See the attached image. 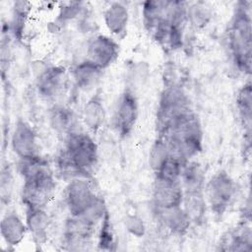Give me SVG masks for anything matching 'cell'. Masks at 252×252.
Listing matches in <instances>:
<instances>
[{
    "mask_svg": "<svg viewBox=\"0 0 252 252\" xmlns=\"http://www.w3.org/2000/svg\"><path fill=\"white\" fill-rule=\"evenodd\" d=\"M250 3L239 2L228 29V48L235 66L243 73L251 70Z\"/></svg>",
    "mask_w": 252,
    "mask_h": 252,
    "instance_id": "1",
    "label": "cell"
},
{
    "mask_svg": "<svg viewBox=\"0 0 252 252\" xmlns=\"http://www.w3.org/2000/svg\"><path fill=\"white\" fill-rule=\"evenodd\" d=\"M162 137L170 154L186 162L202 150V130L193 113H190L173 126Z\"/></svg>",
    "mask_w": 252,
    "mask_h": 252,
    "instance_id": "2",
    "label": "cell"
},
{
    "mask_svg": "<svg viewBox=\"0 0 252 252\" xmlns=\"http://www.w3.org/2000/svg\"><path fill=\"white\" fill-rule=\"evenodd\" d=\"M63 151L83 177H90L98 162L97 146L93 138L84 132L75 131L66 137Z\"/></svg>",
    "mask_w": 252,
    "mask_h": 252,
    "instance_id": "3",
    "label": "cell"
},
{
    "mask_svg": "<svg viewBox=\"0 0 252 252\" xmlns=\"http://www.w3.org/2000/svg\"><path fill=\"white\" fill-rule=\"evenodd\" d=\"M191 112L184 94L175 87H169L161 94L158 112L157 126L159 136L166 134Z\"/></svg>",
    "mask_w": 252,
    "mask_h": 252,
    "instance_id": "4",
    "label": "cell"
},
{
    "mask_svg": "<svg viewBox=\"0 0 252 252\" xmlns=\"http://www.w3.org/2000/svg\"><path fill=\"white\" fill-rule=\"evenodd\" d=\"M235 194L236 184L224 170L215 173L206 185V196L209 206L217 216H221L226 212Z\"/></svg>",
    "mask_w": 252,
    "mask_h": 252,
    "instance_id": "5",
    "label": "cell"
},
{
    "mask_svg": "<svg viewBox=\"0 0 252 252\" xmlns=\"http://www.w3.org/2000/svg\"><path fill=\"white\" fill-rule=\"evenodd\" d=\"M99 199L88 177H78L70 180L65 190V203L70 216L88 214Z\"/></svg>",
    "mask_w": 252,
    "mask_h": 252,
    "instance_id": "6",
    "label": "cell"
},
{
    "mask_svg": "<svg viewBox=\"0 0 252 252\" xmlns=\"http://www.w3.org/2000/svg\"><path fill=\"white\" fill-rule=\"evenodd\" d=\"M52 173L24 180L22 201L27 208H45L55 191Z\"/></svg>",
    "mask_w": 252,
    "mask_h": 252,
    "instance_id": "7",
    "label": "cell"
},
{
    "mask_svg": "<svg viewBox=\"0 0 252 252\" xmlns=\"http://www.w3.org/2000/svg\"><path fill=\"white\" fill-rule=\"evenodd\" d=\"M138 100L131 90H125L116 102L113 113V126L122 138L128 137L137 122L139 112Z\"/></svg>",
    "mask_w": 252,
    "mask_h": 252,
    "instance_id": "8",
    "label": "cell"
},
{
    "mask_svg": "<svg viewBox=\"0 0 252 252\" xmlns=\"http://www.w3.org/2000/svg\"><path fill=\"white\" fill-rule=\"evenodd\" d=\"M96 221L88 216H70L64 226L63 241L69 250L84 249L92 239Z\"/></svg>",
    "mask_w": 252,
    "mask_h": 252,
    "instance_id": "9",
    "label": "cell"
},
{
    "mask_svg": "<svg viewBox=\"0 0 252 252\" xmlns=\"http://www.w3.org/2000/svg\"><path fill=\"white\" fill-rule=\"evenodd\" d=\"M119 45L110 36L96 34L87 44L86 59L95 64L101 70L109 67L118 57Z\"/></svg>",
    "mask_w": 252,
    "mask_h": 252,
    "instance_id": "10",
    "label": "cell"
},
{
    "mask_svg": "<svg viewBox=\"0 0 252 252\" xmlns=\"http://www.w3.org/2000/svg\"><path fill=\"white\" fill-rule=\"evenodd\" d=\"M184 192L180 181H166L156 178L153 190V200L158 210H166L180 207Z\"/></svg>",
    "mask_w": 252,
    "mask_h": 252,
    "instance_id": "11",
    "label": "cell"
},
{
    "mask_svg": "<svg viewBox=\"0 0 252 252\" xmlns=\"http://www.w3.org/2000/svg\"><path fill=\"white\" fill-rule=\"evenodd\" d=\"M66 83V69L63 66H49L36 79V89L44 99H55L63 91Z\"/></svg>",
    "mask_w": 252,
    "mask_h": 252,
    "instance_id": "12",
    "label": "cell"
},
{
    "mask_svg": "<svg viewBox=\"0 0 252 252\" xmlns=\"http://www.w3.org/2000/svg\"><path fill=\"white\" fill-rule=\"evenodd\" d=\"M11 145L13 152L20 158L37 155L36 135L32 127L27 121L19 119L16 122L11 138Z\"/></svg>",
    "mask_w": 252,
    "mask_h": 252,
    "instance_id": "13",
    "label": "cell"
},
{
    "mask_svg": "<svg viewBox=\"0 0 252 252\" xmlns=\"http://www.w3.org/2000/svg\"><path fill=\"white\" fill-rule=\"evenodd\" d=\"M26 225L36 244L47 240L50 219L44 208H27Z\"/></svg>",
    "mask_w": 252,
    "mask_h": 252,
    "instance_id": "14",
    "label": "cell"
},
{
    "mask_svg": "<svg viewBox=\"0 0 252 252\" xmlns=\"http://www.w3.org/2000/svg\"><path fill=\"white\" fill-rule=\"evenodd\" d=\"M103 20L107 30L117 37H124L129 21L128 9L120 2L111 3L103 13Z\"/></svg>",
    "mask_w": 252,
    "mask_h": 252,
    "instance_id": "15",
    "label": "cell"
},
{
    "mask_svg": "<svg viewBox=\"0 0 252 252\" xmlns=\"http://www.w3.org/2000/svg\"><path fill=\"white\" fill-rule=\"evenodd\" d=\"M27 225L15 212L7 213L1 220L0 231L5 242L10 246L18 245L25 238Z\"/></svg>",
    "mask_w": 252,
    "mask_h": 252,
    "instance_id": "16",
    "label": "cell"
},
{
    "mask_svg": "<svg viewBox=\"0 0 252 252\" xmlns=\"http://www.w3.org/2000/svg\"><path fill=\"white\" fill-rule=\"evenodd\" d=\"M101 74L102 70L87 59L79 62L72 70L77 87L83 91H90L96 86Z\"/></svg>",
    "mask_w": 252,
    "mask_h": 252,
    "instance_id": "17",
    "label": "cell"
},
{
    "mask_svg": "<svg viewBox=\"0 0 252 252\" xmlns=\"http://www.w3.org/2000/svg\"><path fill=\"white\" fill-rule=\"evenodd\" d=\"M105 118L103 101L98 93L91 96L83 108V122L93 133H96L102 126Z\"/></svg>",
    "mask_w": 252,
    "mask_h": 252,
    "instance_id": "18",
    "label": "cell"
},
{
    "mask_svg": "<svg viewBox=\"0 0 252 252\" xmlns=\"http://www.w3.org/2000/svg\"><path fill=\"white\" fill-rule=\"evenodd\" d=\"M180 180L184 193L202 192L205 184V175L201 165L196 161H186L183 165Z\"/></svg>",
    "mask_w": 252,
    "mask_h": 252,
    "instance_id": "19",
    "label": "cell"
},
{
    "mask_svg": "<svg viewBox=\"0 0 252 252\" xmlns=\"http://www.w3.org/2000/svg\"><path fill=\"white\" fill-rule=\"evenodd\" d=\"M50 125L58 134L66 137L76 130V117L73 111L62 105L54 106L50 111Z\"/></svg>",
    "mask_w": 252,
    "mask_h": 252,
    "instance_id": "20",
    "label": "cell"
},
{
    "mask_svg": "<svg viewBox=\"0 0 252 252\" xmlns=\"http://www.w3.org/2000/svg\"><path fill=\"white\" fill-rule=\"evenodd\" d=\"M157 212L159 215L163 225L174 233L182 234L187 230L191 223L181 206L166 210H158Z\"/></svg>",
    "mask_w": 252,
    "mask_h": 252,
    "instance_id": "21",
    "label": "cell"
},
{
    "mask_svg": "<svg viewBox=\"0 0 252 252\" xmlns=\"http://www.w3.org/2000/svg\"><path fill=\"white\" fill-rule=\"evenodd\" d=\"M18 170L24 180L52 173L47 160L38 155L20 158L18 162Z\"/></svg>",
    "mask_w": 252,
    "mask_h": 252,
    "instance_id": "22",
    "label": "cell"
},
{
    "mask_svg": "<svg viewBox=\"0 0 252 252\" xmlns=\"http://www.w3.org/2000/svg\"><path fill=\"white\" fill-rule=\"evenodd\" d=\"M251 229L246 224H242L232 231L228 232L226 236L222 238V245L225 247L222 250H250L251 249Z\"/></svg>",
    "mask_w": 252,
    "mask_h": 252,
    "instance_id": "23",
    "label": "cell"
},
{
    "mask_svg": "<svg viewBox=\"0 0 252 252\" xmlns=\"http://www.w3.org/2000/svg\"><path fill=\"white\" fill-rule=\"evenodd\" d=\"M183 210L191 222L199 223L203 221L206 213V202L202 192L184 193Z\"/></svg>",
    "mask_w": 252,
    "mask_h": 252,
    "instance_id": "24",
    "label": "cell"
},
{
    "mask_svg": "<svg viewBox=\"0 0 252 252\" xmlns=\"http://www.w3.org/2000/svg\"><path fill=\"white\" fill-rule=\"evenodd\" d=\"M236 105L240 119L246 128L247 135L250 137V125L252 114V90L250 82L246 83L238 92L236 97Z\"/></svg>",
    "mask_w": 252,
    "mask_h": 252,
    "instance_id": "25",
    "label": "cell"
},
{
    "mask_svg": "<svg viewBox=\"0 0 252 252\" xmlns=\"http://www.w3.org/2000/svg\"><path fill=\"white\" fill-rule=\"evenodd\" d=\"M184 163L185 162L182 161L180 158L170 154V156L162 163L160 168L157 172H155L156 178L173 182L180 181V176Z\"/></svg>",
    "mask_w": 252,
    "mask_h": 252,
    "instance_id": "26",
    "label": "cell"
},
{
    "mask_svg": "<svg viewBox=\"0 0 252 252\" xmlns=\"http://www.w3.org/2000/svg\"><path fill=\"white\" fill-rule=\"evenodd\" d=\"M170 156V151L166 141L159 136V138L154 143L149 154V164L155 172H157L162 163Z\"/></svg>",
    "mask_w": 252,
    "mask_h": 252,
    "instance_id": "27",
    "label": "cell"
},
{
    "mask_svg": "<svg viewBox=\"0 0 252 252\" xmlns=\"http://www.w3.org/2000/svg\"><path fill=\"white\" fill-rule=\"evenodd\" d=\"M211 10L204 2H197L187 8V18L195 27H204L211 19Z\"/></svg>",
    "mask_w": 252,
    "mask_h": 252,
    "instance_id": "28",
    "label": "cell"
},
{
    "mask_svg": "<svg viewBox=\"0 0 252 252\" xmlns=\"http://www.w3.org/2000/svg\"><path fill=\"white\" fill-rule=\"evenodd\" d=\"M30 10V3L19 1L14 4V12H13V20H12V32L14 35H21L26 19L28 17Z\"/></svg>",
    "mask_w": 252,
    "mask_h": 252,
    "instance_id": "29",
    "label": "cell"
},
{
    "mask_svg": "<svg viewBox=\"0 0 252 252\" xmlns=\"http://www.w3.org/2000/svg\"><path fill=\"white\" fill-rule=\"evenodd\" d=\"M13 184L14 178L11 167L9 165L4 166L0 176V195L3 203H8L10 201L13 192Z\"/></svg>",
    "mask_w": 252,
    "mask_h": 252,
    "instance_id": "30",
    "label": "cell"
},
{
    "mask_svg": "<svg viewBox=\"0 0 252 252\" xmlns=\"http://www.w3.org/2000/svg\"><path fill=\"white\" fill-rule=\"evenodd\" d=\"M80 3L74 2L70 3L69 6L65 8H61V12L59 14V19L62 21H68L75 18L80 12Z\"/></svg>",
    "mask_w": 252,
    "mask_h": 252,
    "instance_id": "31",
    "label": "cell"
},
{
    "mask_svg": "<svg viewBox=\"0 0 252 252\" xmlns=\"http://www.w3.org/2000/svg\"><path fill=\"white\" fill-rule=\"evenodd\" d=\"M143 221L137 217H130L128 220V229L135 235L143 234L144 232Z\"/></svg>",
    "mask_w": 252,
    "mask_h": 252,
    "instance_id": "32",
    "label": "cell"
}]
</instances>
